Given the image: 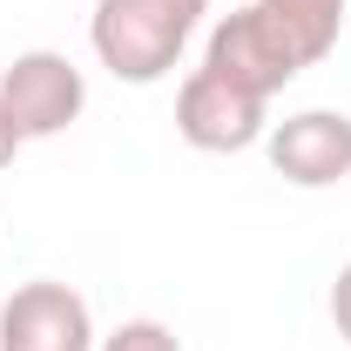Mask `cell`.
I'll return each mask as SVG.
<instances>
[{
	"label": "cell",
	"mask_w": 351,
	"mask_h": 351,
	"mask_svg": "<svg viewBox=\"0 0 351 351\" xmlns=\"http://www.w3.org/2000/svg\"><path fill=\"white\" fill-rule=\"evenodd\" d=\"M270 169L298 189H331L351 176V115L345 108H298L284 122H270L263 135Z\"/></svg>",
	"instance_id": "6"
},
{
	"label": "cell",
	"mask_w": 351,
	"mask_h": 351,
	"mask_svg": "<svg viewBox=\"0 0 351 351\" xmlns=\"http://www.w3.org/2000/svg\"><path fill=\"white\" fill-rule=\"evenodd\" d=\"M331 331L351 345V263L338 270V284H331Z\"/></svg>",
	"instance_id": "9"
},
{
	"label": "cell",
	"mask_w": 351,
	"mask_h": 351,
	"mask_svg": "<svg viewBox=\"0 0 351 351\" xmlns=\"http://www.w3.org/2000/svg\"><path fill=\"white\" fill-rule=\"evenodd\" d=\"M176 135L203 156H243L270 135V101L230 88L210 68H189L182 88H176Z\"/></svg>",
	"instance_id": "4"
},
{
	"label": "cell",
	"mask_w": 351,
	"mask_h": 351,
	"mask_svg": "<svg viewBox=\"0 0 351 351\" xmlns=\"http://www.w3.org/2000/svg\"><path fill=\"white\" fill-rule=\"evenodd\" d=\"M203 68L223 75L230 88H243V95H284V88L304 75V61H298V47L277 34V21L263 14L257 0L250 7H230L217 27H210V41H203Z\"/></svg>",
	"instance_id": "2"
},
{
	"label": "cell",
	"mask_w": 351,
	"mask_h": 351,
	"mask_svg": "<svg viewBox=\"0 0 351 351\" xmlns=\"http://www.w3.org/2000/svg\"><path fill=\"white\" fill-rule=\"evenodd\" d=\"M257 7L277 21V34L298 47L304 68H317L338 47V34H345V21H351V0H257Z\"/></svg>",
	"instance_id": "7"
},
{
	"label": "cell",
	"mask_w": 351,
	"mask_h": 351,
	"mask_svg": "<svg viewBox=\"0 0 351 351\" xmlns=\"http://www.w3.org/2000/svg\"><path fill=\"white\" fill-rule=\"evenodd\" d=\"M0 351H95V311L75 284L34 277L0 304Z\"/></svg>",
	"instance_id": "5"
},
{
	"label": "cell",
	"mask_w": 351,
	"mask_h": 351,
	"mask_svg": "<svg viewBox=\"0 0 351 351\" xmlns=\"http://www.w3.org/2000/svg\"><path fill=\"white\" fill-rule=\"evenodd\" d=\"M203 14H210V0H95L88 47L115 82L149 88L182 61V47L203 27Z\"/></svg>",
	"instance_id": "1"
},
{
	"label": "cell",
	"mask_w": 351,
	"mask_h": 351,
	"mask_svg": "<svg viewBox=\"0 0 351 351\" xmlns=\"http://www.w3.org/2000/svg\"><path fill=\"white\" fill-rule=\"evenodd\" d=\"M27 142H21V129H14V115H7V101H0V169H14V156H21Z\"/></svg>",
	"instance_id": "10"
},
{
	"label": "cell",
	"mask_w": 351,
	"mask_h": 351,
	"mask_svg": "<svg viewBox=\"0 0 351 351\" xmlns=\"http://www.w3.org/2000/svg\"><path fill=\"white\" fill-rule=\"evenodd\" d=\"M0 101H7L21 142H47V135H61V129L82 122L88 75L68 54H54V47H27V54H14V61L0 68Z\"/></svg>",
	"instance_id": "3"
},
{
	"label": "cell",
	"mask_w": 351,
	"mask_h": 351,
	"mask_svg": "<svg viewBox=\"0 0 351 351\" xmlns=\"http://www.w3.org/2000/svg\"><path fill=\"white\" fill-rule=\"evenodd\" d=\"M95 351H182V338H176L162 317H129L108 338H95Z\"/></svg>",
	"instance_id": "8"
}]
</instances>
